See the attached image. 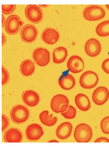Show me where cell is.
Segmentation results:
<instances>
[{"label":"cell","mask_w":109,"mask_h":147,"mask_svg":"<svg viewBox=\"0 0 109 147\" xmlns=\"http://www.w3.org/2000/svg\"><path fill=\"white\" fill-rule=\"evenodd\" d=\"M93 135L92 128L86 123H80L75 129L74 136L78 143L89 142Z\"/></svg>","instance_id":"obj_1"},{"label":"cell","mask_w":109,"mask_h":147,"mask_svg":"<svg viewBox=\"0 0 109 147\" xmlns=\"http://www.w3.org/2000/svg\"><path fill=\"white\" fill-rule=\"evenodd\" d=\"M10 115L13 122L16 124H21L28 119L29 112L24 105H16L12 108Z\"/></svg>","instance_id":"obj_2"},{"label":"cell","mask_w":109,"mask_h":147,"mask_svg":"<svg viewBox=\"0 0 109 147\" xmlns=\"http://www.w3.org/2000/svg\"><path fill=\"white\" fill-rule=\"evenodd\" d=\"M69 103V99L65 95L58 94L52 98L51 101V108L55 113H63L68 109Z\"/></svg>","instance_id":"obj_3"},{"label":"cell","mask_w":109,"mask_h":147,"mask_svg":"<svg viewBox=\"0 0 109 147\" xmlns=\"http://www.w3.org/2000/svg\"><path fill=\"white\" fill-rule=\"evenodd\" d=\"M98 82V75L93 71H87L82 74L79 79V84L82 88L91 89L96 86Z\"/></svg>","instance_id":"obj_4"},{"label":"cell","mask_w":109,"mask_h":147,"mask_svg":"<svg viewBox=\"0 0 109 147\" xmlns=\"http://www.w3.org/2000/svg\"><path fill=\"white\" fill-rule=\"evenodd\" d=\"M105 10L98 6L86 7L83 11L84 18L88 21H97L104 18L105 16Z\"/></svg>","instance_id":"obj_5"},{"label":"cell","mask_w":109,"mask_h":147,"mask_svg":"<svg viewBox=\"0 0 109 147\" xmlns=\"http://www.w3.org/2000/svg\"><path fill=\"white\" fill-rule=\"evenodd\" d=\"M25 15L29 22L34 24L40 23L43 18L42 10L40 7L35 5H29L26 7Z\"/></svg>","instance_id":"obj_6"},{"label":"cell","mask_w":109,"mask_h":147,"mask_svg":"<svg viewBox=\"0 0 109 147\" xmlns=\"http://www.w3.org/2000/svg\"><path fill=\"white\" fill-rule=\"evenodd\" d=\"M23 24L20 18L17 15L9 16L5 23V30L10 35H14L17 33Z\"/></svg>","instance_id":"obj_7"},{"label":"cell","mask_w":109,"mask_h":147,"mask_svg":"<svg viewBox=\"0 0 109 147\" xmlns=\"http://www.w3.org/2000/svg\"><path fill=\"white\" fill-rule=\"evenodd\" d=\"M32 57L36 64L40 67L46 66L50 61L49 51L42 47L35 49L33 52Z\"/></svg>","instance_id":"obj_8"},{"label":"cell","mask_w":109,"mask_h":147,"mask_svg":"<svg viewBox=\"0 0 109 147\" xmlns=\"http://www.w3.org/2000/svg\"><path fill=\"white\" fill-rule=\"evenodd\" d=\"M38 36L37 28L32 24L25 25L20 32V36L23 41L31 43L35 40Z\"/></svg>","instance_id":"obj_9"},{"label":"cell","mask_w":109,"mask_h":147,"mask_svg":"<svg viewBox=\"0 0 109 147\" xmlns=\"http://www.w3.org/2000/svg\"><path fill=\"white\" fill-rule=\"evenodd\" d=\"M109 98V90L104 86L97 88L92 94V100L97 105H104Z\"/></svg>","instance_id":"obj_10"},{"label":"cell","mask_w":109,"mask_h":147,"mask_svg":"<svg viewBox=\"0 0 109 147\" xmlns=\"http://www.w3.org/2000/svg\"><path fill=\"white\" fill-rule=\"evenodd\" d=\"M44 132L42 127L37 123H33L27 126L25 130L27 139L29 141H36L41 139Z\"/></svg>","instance_id":"obj_11"},{"label":"cell","mask_w":109,"mask_h":147,"mask_svg":"<svg viewBox=\"0 0 109 147\" xmlns=\"http://www.w3.org/2000/svg\"><path fill=\"white\" fill-rule=\"evenodd\" d=\"M84 49L88 56L90 57H96L101 53V45L97 40L91 38L86 42Z\"/></svg>","instance_id":"obj_12"},{"label":"cell","mask_w":109,"mask_h":147,"mask_svg":"<svg viewBox=\"0 0 109 147\" xmlns=\"http://www.w3.org/2000/svg\"><path fill=\"white\" fill-rule=\"evenodd\" d=\"M67 67L69 71L73 74L80 73L84 69V61L78 55L72 56L67 62Z\"/></svg>","instance_id":"obj_13"},{"label":"cell","mask_w":109,"mask_h":147,"mask_svg":"<svg viewBox=\"0 0 109 147\" xmlns=\"http://www.w3.org/2000/svg\"><path fill=\"white\" fill-rule=\"evenodd\" d=\"M42 40L48 45H53L57 42L59 38V34L56 30L47 28L44 30L41 35Z\"/></svg>","instance_id":"obj_14"},{"label":"cell","mask_w":109,"mask_h":147,"mask_svg":"<svg viewBox=\"0 0 109 147\" xmlns=\"http://www.w3.org/2000/svg\"><path fill=\"white\" fill-rule=\"evenodd\" d=\"M23 139V134L17 128L9 129L4 135V140L7 143H20Z\"/></svg>","instance_id":"obj_15"},{"label":"cell","mask_w":109,"mask_h":147,"mask_svg":"<svg viewBox=\"0 0 109 147\" xmlns=\"http://www.w3.org/2000/svg\"><path fill=\"white\" fill-rule=\"evenodd\" d=\"M22 99L24 104L29 107H35L39 102L38 94L33 90H27L22 95Z\"/></svg>","instance_id":"obj_16"},{"label":"cell","mask_w":109,"mask_h":147,"mask_svg":"<svg viewBox=\"0 0 109 147\" xmlns=\"http://www.w3.org/2000/svg\"><path fill=\"white\" fill-rule=\"evenodd\" d=\"M73 130V126L69 122H65L61 123L57 128L56 135L57 137L61 139L65 140L68 139L70 135Z\"/></svg>","instance_id":"obj_17"},{"label":"cell","mask_w":109,"mask_h":147,"mask_svg":"<svg viewBox=\"0 0 109 147\" xmlns=\"http://www.w3.org/2000/svg\"><path fill=\"white\" fill-rule=\"evenodd\" d=\"M59 85L63 90H70L75 86L76 80L70 74L62 75L59 80Z\"/></svg>","instance_id":"obj_18"},{"label":"cell","mask_w":109,"mask_h":147,"mask_svg":"<svg viewBox=\"0 0 109 147\" xmlns=\"http://www.w3.org/2000/svg\"><path fill=\"white\" fill-rule=\"evenodd\" d=\"M75 103L78 108L82 111H87L91 108L89 98L83 94H78L75 98Z\"/></svg>","instance_id":"obj_19"},{"label":"cell","mask_w":109,"mask_h":147,"mask_svg":"<svg viewBox=\"0 0 109 147\" xmlns=\"http://www.w3.org/2000/svg\"><path fill=\"white\" fill-rule=\"evenodd\" d=\"M68 51L64 47H58L56 48L52 54L53 61L55 64H60L63 63L67 58Z\"/></svg>","instance_id":"obj_20"},{"label":"cell","mask_w":109,"mask_h":147,"mask_svg":"<svg viewBox=\"0 0 109 147\" xmlns=\"http://www.w3.org/2000/svg\"><path fill=\"white\" fill-rule=\"evenodd\" d=\"M35 65L33 62L29 60L26 59L23 60L20 66V71L24 76H29L34 73Z\"/></svg>","instance_id":"obj_21"},{"label":"cell","mask_w":109,"mask_h":147,"mask_svg":"<svg viewBox=\"0 0 109 147\" xmlns=\"http://www.w3.org/2000/svg\"><path fill=\"white\" fill-rule=\"evenodd\" d=\"M39 119L44 125L48 127L55 125L58 121L57 117H53L52 115H49L48 111H44L40 113Z\"/></svg>","instance_id":"obj_22"},{"label":"cell","mask_w":109,"mask_h":147,"mask_svg":"<svg viewBox=\"0 0 109 147\" xmlns=\"http://www.w3.org/2000/svg\"><path fill=\"white\" fill-rule=\"evenodd\" d=\"M96 32L100 37H107L109 36V20L104 21L100 23L96 28Z\"/></svg>","instance_id":"obj_23"},{"label":"cell","mask_w":109,"mask_h":147,"mask_svg":"<svg viewBox=\"0 0 109 147\" xmlns=\"http://www.w3.org/2000/svg\"><path fill=\"white\" fill-rule=\"evenodd\" d=\"M77 111L76 108L72 105H69L66 111L62 113V115L64 117L68 119H74L76 116Z\"/></svg>","instance_id":"obj_24"},{"label":"cell","mask_w":109,"mask_h":147,"mask_svg":"<svg viewBox=\"0 0 109 147\" xmlns=\"http://www.w3.org/2000/svg\"><path fill=\"white\" fill-rule=\"evenodd\" d=\"M100 127L103 133L109 134V116H107L102 119Z\"/></svg>","instance_id":"obj_25"},{"label":"cell","mask_w":109,"mask_h":147,"mask_svg":"<svg viewBox=\"0 0 109 147\" xmlns=\"http://www.w3.org/2000/svg\"><path fill=\"white\" fill-rule=\"evenodd\" d=\"M16 6L15 5H2V13L6 15H9L14 11Z\"/></svg>","instance_id":"obj_26"},{"label":"cell","mask_w":109,"mask_h":147,"mask_svg":"<svg viewBox=\"0 0 109 147\" xmlns=\"http://www.w3.org/2000/svg\"><path fill=\"white\" fill-rule=\"evenodd\" d=\"M10 79V74L7 70L3 67L2 66V85L3 86L7 84Z\"/></svg>","instance_id":"obj_27"},{"label":"cell","mask_w":109,"mask_h":147,"mask_svg":"<svg viewBox=\"0 0 109 147\" xmlns=\"http://www.w3.org/2000/svg\"><path fill=\"white\" fill-rule=\"evenodd\" d=\"M9 118L5 115H2V132H3L9 126Z\"/></svg>","instance_id":"obj_28"},{"label":"cell","mask_w":109,"mask_h":147,"mask_svg":"<svg viewBox=\"0 0 109 147\" xmlns=\"http://www.w3.org/2000/svg\"><path fill=\"white\" fill-rule=\"evenodd\" d=\"M102 68L106 74H109V58L104 61L102 64Z\"/></svg>","instance_id":"obj_29"},{"label":"cell","mask_w":109,"mask_h":147,"mask_svg":"<svg viewBox=\"0 0 109 147\" xmlns=\"http://www.w3.org/2000/svg\"><path fill=\"white\" fill-rule=\"evenodd\" d=\"M95 143H109V139L105 137H101L96 139Z\"/></svg>","instance_id":"obj_30"},{"label":"cell","mask_w":109,"mask_h":147,"mask_svg":"<svg viewBox=\"0 0 109 147\" xmlns=\"http://www.w3.org/2000/svg\"><path fill=\"white\" fill-rule=\"evenodd\" d=\"M6 36L3 33H2V46H4L6 44Z\"/></svg>","instance_id":"obj_31"},{"label":"cell","mask_w":109,"mask_h":147,"mask_svg":"<svg viewBox=\"0 0 109 147\" xmlns=\"http://www.w3.org/2000/svg\"><path fill=\"white\" fill-rule=\"evenodd\" d=\"M5 23H6V21H5V17H4V16H3V15H2V26H1L2 28H3V27L4 25L5 24Z\"/></svg>","instance_id":"obj_32"},{"label":"cell","mask_w":109,"mask_h":147,"mask_svg":"<svg viewBox=\"0 0 109 147\" xmlns=\"http://www.w3.org/2000/svg\"><path fill=\"white\" fill-rule=\"evenodd\" d=\"M49 143H51V142H56V143H58L59 142H58V140H50V141H49Z\"/></svg>","instance_id":"obj_33"},{"label":"cell","mask_w":109,"mask_h":147,"mask_svg":"<svg viewBox=\"0 0 109 147\" xmlns=\"http://www.w3.org/2000/svg\"><path fill=\"white\" fill-rule=\"evenodd\" d=\"M40 6H41L42 7H47V6H48V5H45V6H42V5H40Z\"/></svg>","instance_id":"obj_34"},{"label":"cell","mask_w":109,"mask_h":147,"mask_svg":"<svg viewBox=\"0 0 109 147\" xmlns=\"http://www.w3.org/2000/svg\"><path fill=\"white\" fill-rule=\"evenodd\" d=\"M106 7H107V8L109 10V5H106Z\"/></svg>","instance_id":"obj_35"}]
</instances>
